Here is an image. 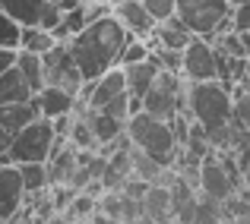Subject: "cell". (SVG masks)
Instances as JSON below:
<instances>
[{
  "instance_id": "52a82bcc",
  "label": "cell",
  "mask_w": 250,
  "mask_h": 224,
  "mask_svg": "<svg viewBox=\"0 0 250 224\" xmlns=\"http://www.w3.org/2000/svg\"><path fill=\"white\" fill-rule=\"evenodd\" d=\"M42 57H44V85H61V89L80 95L83 85H85V76H83L80 63H76V57L70 54V38L67 41H57Z\"/></svg>"
},
{
  "instance_id": "44dd1931",
  "label": "cell",
  "mask_w": 250,
  "mask_h": 224,
  "mask_svg": "<svg viewBox=\"0 0 250 224\" xmlns=\"http://www.w3.org/2000/svg\"><path fill=\"white\" fill-rule=\"evenodd\" d=\"M48 3L51 0H0V10L10 13L13 19H19L22 25H38Z\"/></svg>"
},
{
  "instance_id": "5b68a950",
  "label": "cell",
  "mask_w": 250,
  "mask_h": 224,
  "mask_svg": "<svg viewBox=\"0 0 250 224\" xmlns=\"http://www.w3.org/2000/svg\"><path fill=\"white\" fill-rule=\"evenodd\" d=\"M143 111L162 117V120L174 117L177 111H187V79L181 73L162 70V73L155 76L152 89H149L146 98H143Z\"/></svg>"
},
{
  "instance_id": "e575fe53",
  "label": "cell",
  "mask_w": 250,
  "mask_h": 224,
  "mask_svg": "<svg viewBox=\"0 0 250 224\" xmlns=\"http://www.w3.org/2000/svg\"><path fill=\"white\" fill-rule=\"evenodd\" d=\"M16 57H19L16 48H0V73H6L10 67H16Z\"/></svg>"
},
{
  "instance_id": "f546056e",
  "label": "cell",
  "mask_w": 250,
  "mask_h": 224,
  "mask_svg": "<svg viewBox=\"0 0 250 224\" xmlns=\"http://www.w3.org/2000/svg\"><path fill=\"white\" fill-rule=\"evenodd\" d=\"M102 111H108L111 117H117V120H124L127 123L130 117H133V108H130V92H121V95H114L108 104H104Z\"/></svg>"
},
{
  "instance_id": "cb8c5ba5",
  "label": "cell",
  "mask_w": 250,
  "mask_h": 224,
  "mask_svg": "<svg viewBox=\"0 0 250 224\" xmlns=\"http://www.w3.org/2000/svg\"><path fill=\"white\" fill-rule=\"evenodd\" d=\"M57 41H61V38L51 29H44V25H22V41H19V48L35 51V54H48Z\"/></svg>"
},
{
  "instance_id": "ffe728a7",
  "label": "cell",
  "mask_w": 250,
  "mask_h": 224,
  "mask_svg": "<svg viewBox=\"0 0 250 224\" xmlns=\"http://www.w3.org/2000/svg\"><path fill=\"white\" fill-rule=\"evenodd\" d=\"M35 95L32 85L25 82L22 70L19 67H10L6 73H0V104H16V101H29Z\"/></svg>"
},
{
  "instance_id": "8fae6325",
  "label": "cell",
  "mask_w": 250,
  "mask_h": 224,
  "mask_svg": "<svg viewBox=\"0 0 250 224\" xmlns=\"http://www.w3.org/2000/svg\"><path fill=\"white\" fill-rule=\"evenodd\" d=\"M127 70V92H130V108L143 111V98H146V92L152 89L155 76L162 73V63L155 60V54H149V60H140V63H130Z\"/></svg>"
},
{
  "instance_id": "30bf717a",
  "label": "cell",
  "mask_w": 250,
  "mask_h": 224,
  "mask_svg": "<svg viewBox=\"0 0 250 224\" xmlns=\"http://www.w3.org/2000/svg\"><path fill=\"white\" fill-rule=\"evenodd\" d=\"M121 92H127V70L124 67H111L108 73H102L98 79L85 82L80 95L85 98L89 108H104V104H108L114 95H121Z\"/></svg>"
},
{
  "instance_id": "836d02e7",
  "label": "cell",
  "mask_w": 250,
  "mask_h": 224,
  "mask_svg": "<svg viewBox=\"0 0 250 224\" xmlns=\"http://www.w3.org/2000/svg\"><path fill=\"white\" fill-rule=\"evenodd\" d=\"M234 29H238V32L250 29V0H244V3L234 6Z\"/></svg>"
},
{
  "instance_id": "277c9868",
  "label": "cell",
  "mask_w": 250,
  "mask_h": 224,
  "mask_svg": "<svg viewBox=\"0 0 250 224\" xmlns=\"http://www.w3.org/2000/svg\"><path fill=\"white\" fill-rule=\"evenodd\" d=\"M57 142V130L51 117H38L29 127H22L16 136H13L10 146V161L13 164H25V161H48L51 151H54Z\"/></svg>"
},
{
  "instance_id": "7a4b0ae2",
  "label": "cell",
  "mask_w": 250,
  "mask_h": 224,
  "mask_svg": "<svg viewBox=\"0 0 250 224\" xmlns=\"http://www.w3.org/2000/svg\"><path fill=\"white\" fill-rule=\"evenodd\" d=\"M187 111L193 120H200L206 130H215L231 120L234 114V92L222 79H206V82H187Z\"/></svg>"
},
{
  "instance_id": "8d00e7d4",
  "label": "cell",
  "mask_w": 250,
  "mask_h": 224,
  "mask_svg": "<svg viewBox=\"0 0 250 224\" xmlns=\"http://www.w3.org/2000/svg\"><path fill=\"white\" fill-rule=\"evenodd\" d=\"M241 38H244V48H247V54H250V29L241 32Z\"/></svg>"
},
{
  "instance_id": "74e56055",
  "label": "cell",
  "mask_w": 250,
  "mask_h": 224,
  "mask_svg": "<svg viewBox=\"0 0 250 224\" xmlns=\"http://www.w3.org/2000/svg\"><path fill=\"white\" fill-rule=\"evenodd\" d=\"M57 3H61L63 10H67V6H73V3H83V0H57Z\"/></svg>"
},
{
  "instance_id": "d6a6232c",
  "label": "cell",
  "mask_w": 250,
  "mask_h": 224,
  "mask_svg": "<svg viewBox=\"0 0 250 224\" xmlns=\"http://www.w3.org/2000/svg\"><path fill=\"white\" fill-rule=\"evenodd\" d=\"M234 158H238V168H241V177H244V187L250 189V133H247L244 146L234 151Z\"/></svg>"
},
{
  "instance_id": "1f68e13d",
  "label": "cell",
  "mask_w": 250,
  "mask_h": 224,
  "mask_svg": "<svg viewBox=\"0 0 250 224\" xmlns=\"http://www.w3.org/2000/svg\"><path fill=\"white\" fill-rule=\"evenodd\" d=\"M143 6L152 13L155 22H165V19H171L177 13V0H143Z\"/></svg>"
},
{
  "instance_id": "d6986e66",
  "label": "cell",
  "mask_w": 250,
  "mask_h": 224,
  "mask_svg": "<svg viewBox=\"0 0 250 224\" xmlns=\"http://www.w3.org/2000/svg\"><path fill=\"white\" fill-rule=\"evenodd\" d=\"M190 38H193V32L184 25V19L177 16H171L165 19V22H159L155 25V32H152V41L155 44H165V48H177V51H184L190 44Z\"/></svg>"
},
{
  "instance_id": "9a60e30c",
  "label": "cell",
  "mask_w": 250,
  "mask_h": 224,
  "mask_svg": "<svg viewBox=\"0 0 250 224\" xmlns=\"http://www.w3.org/2000/svg\"><path fill=\"white\" fill-rule=\"evenodd\" d=\"M32 98H35L42 117H51V120H54V117H61V114H73L76 101H80V95L61 89V85H44V89H38Z\"/></svg>"
},
{
  "instance_id": "603a6c76",
  "label": "cell",
  "mask_w": 250,
  "mask_h": 224,
  "mask_svg": "<svg viewBox=\"0 0 250 224\" xmlns=\"http://www.w3.org/2000/svg\"><path fill=\"white\" fill-rule=\"evenodd\" d=\"M16 67L22 70V76H25V82L32 85V92L44 89V57H42V54H35V51H25V48H19Z\"/></svg>"
},
{
  "instance_id": "d4e9b609",
  "label": "cell",
  "mask_w": 250,
  "mask_h": 224,
  "mask_svg": "<svg viewBox=\"0 0 250 224\" xmlns=\"http://www.w3.org/2000/svg\"><path fill=\"white\" fill-rule=\"evenodd\" d=\"M98 212V196L85 193V189H80V193L73 196V199L67 202V212H63V218H92V215Z\"/></svg>"
},
{
  "instance_id": "484cf974",
  "label": "cell",
  "mask_w": 250,
  "mask_h": 224,
  "mask_svg": "<svg viewBox=\"0 0 250 224\" xmlns=\"http://www.w3.org/2000/svg\"><path fill=\"white\" fill-rule=\"evenodd\" d=\"M19 41H22V22L0 10V48H16L19 51Z\"/></svg>"
},
{
  "instance_id": "d590c367",
  "label": "cell",
  "mask_w": 250,
  "mask_h": 224,
  "mask_svg": "<svg viewBox=\"0 0 250 224\" xmlns=\"http://www.w3.org/2000/svg\"><path fill=\"white\" fill-rule=\"evenodd\" d=\"M10 146H13V133H6V130L0 127V164L10 161Z\"/></svg>"
},
{
  "instance_id": "6da1fadb",
  "label": "cell",
  "mask_w": 250,
  "mask_h": 224,
  "mask_svg": "<svg viewBox=\"0 0 250 224\" xmlns=\"http://www.w3.org/2000/svg\"><path fill=\"white\" fill-rule=\"evenodd\" d=\"M130 38H136V35L124 29V22L114 13H104V16L92 19L83 32H76L70 38V54L76 57L85 82L108 73L111 67H121V51Z\"/></svg>"
},
{
  "instance_id": "4fadbf2b",
  "label": "cell",
  "mask_w": 250,
  "mask_h": 224,
  "mask_svg": "<svg viewBox=\"0 0 250 224\" xmlns=\"http://www.w3.org/2000/svg\"><path fill=\"white\" fill-rule=\"evenodd\" d=\"M111 13H114V16L124 22V29L133 32L136 38H152L155 25H159L152 19V13L143 6V0H114Z\"/></svg>"
},
{
  "instance_id": "8992f818",
  "label": "cell",
  "mask_w": 250,
  "mask_h": 224,
  "mask_svg": "<svg viewBox=\"0 0 250 224\" xmlns=\"http://www.w3.org/2000/svg\"><path fill=\"white\" fill-rule=\"evenodd\" d=\"M234 13L231 0H177V16L193 35L215 38L219 25Z\"/></svg>"
},
{
  "instance_id": "3957f363",
  "label": "cell",
  "mask_w": 250,
  "mask_h": 224,
  "mask_svg": "<svg viewBox=\"0 0 250 224\" xmlns=\"http://www.w3.org/2000/svg\"><path fill=\"white\" fill-rule=\"evenodd\" d=\"M127 136H130V142H133L136 149H143L152 158H159L165 168H174L181 146H177L168 120L149 114V111H136V114L127 120Z\"/></svg>"
},
{
  "instance_id": "4316f807",
  "label": "cell",
  "mask_w": 250,
  "mask_h": 224,
  "mask_svg": "<svg viewBox=\"0 0 250 224\" xmlns=\"http://www.w3.org/2000/svg\"><path fill=\"white\" fill-rule=\"evenodd\" d=\"M152 54V44L149 38H130L121 51V67H130V63H140V60H149Z\"/></svg>"
},
{
  "instance_id": "f1b7e54d",
  "label": "cell",
  "mask_w": 250,
  "mask_h": 224,
  "mask_svg": "<svg viewBox=\"0 0 250 224\" xmlns=\"http://www.w3.org/2000/svg\"><path fill=\"white\" fill-rule=\"evenodd\" d=\"M168 123H171V133H174V139H177V146H187V139H190V130H193V114L190 111H177L174 117H168Z\"/></svg>"
},
{
  "instance_id": "7402d4cb",
  "label": "cell",
  "mask_w": 250,
  "mask_h": 224,
  "mask_svg": "<svg viewBox=\"0 0 250 224\" xmlns=\"http://www.w3.org/2000/svg\"><path fill=\"white\" fill-rule=\"evenodd\" d=\"M22 170V183H25V196H42L51 189V177H48V161H25L19 164Z\"/></svg>"
},
{
  "instance_id": "e0dca14e",
  "label": "cell",
  "mask_w": 250,
  "mask_h": 224,
  "mask_svg": "<svg viewBox=\"0 0 250 224\" xmlns=\"http://www.w3.org/2000/svg\"><path fill=\"white\" fill-rule=\"evenodd\" d=\"M140 202H143V221H168V218H174L168 183H152Z\"/></svg>"
},
{
  "instance_id": "ba28073f",
  "label": "cell",
  "mask_w": 250,
  "mask_h": 224,
  "mask_svg": "<svg viewBox=\"0 0 250 224\" xmlns=\"http://www.w3.org/2000/svg\"><path fill=\"white\" fill-rule=\"evenodd\" d=\"M181 76L187 82H206V79H219V51H215L212 38L193 35L190 44L184 48V67Z\"/></svg>"
},
{
  "instance_id": "5bb4252c",
  "label": "cell",
  "mask_w": 250,
  "mask_h": 224,
  "mask_svg": "<svg viewBox=\"0 0 250 224\" xmlns=\"http://www.w3.org/2000/svg\"><path fill=\"white\" fill-rule=\"evenodd\" d=\"M171 187V212L177 221H196V205H200V187L187 180V177L174 174Z\"/></svg>"
},
{
  "instance_id": "7c38bea8",
  "label": "cell",
  "mask_w": 250,
  "mask_h": 224,
  "mask_svg": "<svg viewBox=\"0 0 250 224\" xmlns=\"http://www.w3.org/2000/svg\"><path fill=\"white\" fill-rule=\"evenodd\" d=\"M98 212L108 221H143V202L124 189H104L98 199Z\"/></svg>"
},
{
  "instance_id": "9c48e42d",
  "label": "cell",
  "mask_w": 250,
  "mask_h": 224,
  "mask_svg": "<svg viewBox=\"0 0 250 224\" xmlns=\"http://www.w3.org/2000/svg\"><path fill=\"white\" fill-rule=\"evenodd\" d=\"M25 196V183H22V170L19 164L3 161L0 164V221H13L22 212Z\"/></svg>"
},
{
  "instance_id": "4dcf8cb0",
  "label": "cell",
  "mask_w": 250,
  "mask_h": 224,
  "mask_svg": "<svg viewBox=\"0 0 250 224\" xmlns=\"http://www.w3.org/2000/svg\"><path fill=\"white\" fill-rule=\"evenodd\" d=\"M231 120L238 123V127L250 130V89L247 92H234V114Z\"/></svg>"
},
{
  "instance_id": "83f0119b",
  "label": "cell",
  "mask_w": 250,
  "mask_h": 224,
  "mask_svg": "<svg viewBox=\"0 0 250 224\" xmlns=\"http://www.w3.org/2000/svg\"><path fill=\"white\" fill-rule=\"evenodd\" d=\"M212 41H215V48H219L222 54H228V57H250L247 48H244V38H241L238 29H234V32H225V35L212 38Z\"/></svg>"
},
{
  "instance_id": "ac0fdd59",
  "label": "cell",
  "mask_w": 250,
  "mask_h": 224,
  "mask_svg": "<svg viewBox=\"0 0 250 224\" xmlns=\"http://www.w3.org/2000/svg\"><path fill=\"white\" fill-rule=\"evenodd\" d=\"M42 117V111H38L35 98H29V101H16V104H0V127L6 130V133L16 136L22 127H29L32 120H38Z\"/></svg>"
},
{
  "instance_id": "2e32d148",
  "label": "cell",
  "mask_w": 250,
  "mask_h": 224,
  "mask_svg": "<svg viewBox=\"0 0 250 224\" xmlns=\"http://www.w3.org/2000/svg\"><path fill=\"white\" fill-rule=\"evenodd\" d=\"M130 177H133V146H124L108 155V164L102 170V183L104 189H124Z\"/></svg>"
}]
</instances>
